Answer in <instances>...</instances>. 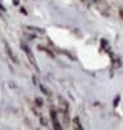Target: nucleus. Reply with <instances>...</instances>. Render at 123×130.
<instances>
[{"label": "nucleus", "instance_id": "obj_6", "mask_svg": "<svg viewBox=\"0 0 123 130\" xmlns=\"http://www.w3.org/2000/svg\"><path fill=\"white\" fill-rule=\"evenodd\" d=\"M36 102H37V105H38V106H41V105H43V101H41L40 98H37V100H36Z\"/></svg>", "mask_w": 123, "mask_h": 130}, {"label": "nucleus", "instance_id": "obj_2", "mask_svg": "<svg viewBox=\"0 0 123 130\" xmlns=\"http://www.w3.org/2000/svg\"><path fill=\"white\" fill-rule=\"evenodd\" d=\"M50 118H52V122H53V127L56 130H60L61 129V125H60V122H58V120H57V113H56L54 110L50 111Z\"/></svg>", "mask_w": 123, "mask_h": 130}, {"label": "nucleus", "instance_id": "obj_4", "mask_svg": "<svg viewBox=\"0 0 123 130\" xmlns=\"http://www.w3.org/2000/svg\"><path fill=\"white\" fill-rule=\"evenodd\" d=\"M73 122H74V127L75 129H82V126L79 125V121H78V117H75L74 120H73Z\"/></svg>", "mask_w": 123, "mask_h": 130}, {"label": "nucleus", "instance_id": "obj_5", "mask_svg": "<svg viewBox=\"0 0 123 130\" xmlns=\"http://www.w3.org/2000/svg\"><path fill=\"white\" fill-rule=\"evenodd\" d=\"M28 29H32L34 32H38V33H44V31L41 28H33V27H28Z\"/></svg>", "mask_w": 123, "mask_h": 130}, {"label": "nucleus", "instance_id": "obj_1", "mask_svg": "<svg viewBox=\"0 0 123 130\" xmlns=\"http://www.w3.org/2000/svg\"><path fill=\"white\" fill-rule=\"evenodd\" d=\"M21 46H23V49H24V52H25V55H27V57H28V60H29V62H31V65H32V67H33L34 69L37 70V72H38L40 69H38V65H37V62H36V58H34V56H33V53H32V51L29 49L28 46H25L24 44H23Z\"/></svg>", "mask_w": 123, "mask_h": 130}, {"label": "nucleus", "instance_id": "obj_3", "mask_svg": "<svg viewBox=\"0 0 123 130\" xmlns=\"http://www.w3.org/2000/svg\"><path fill=\"white\" fill-rule=\"evenodd\" d=\"M5 49H7V53H8V55H9V57H11V58H12V60H13V62H16V57H15V55H13V53H12V51H11V48H9V45H8L7 43H5Z\"/></svg>", "mask_w": 123, "mask_h": 130}]
</instances>
